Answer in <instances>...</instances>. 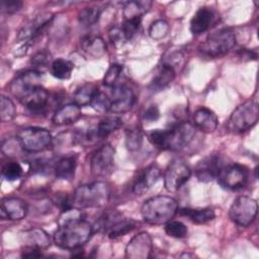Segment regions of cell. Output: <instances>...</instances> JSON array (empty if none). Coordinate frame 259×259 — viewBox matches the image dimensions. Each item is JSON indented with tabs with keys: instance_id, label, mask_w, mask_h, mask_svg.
I'll return each instance as SVG.
<instances>
[{
	"instance_id": "d6986e66",
	"label": "cell",
	"mask_w": 259,
	"mask_h": 259,
	"mask_svg": "<svg viewBox=\"0 0 259 259\" xmlns=\"http://www.w3.org/2000/svg\"><path fill=\"white\" fill-rule=\"evenodd\" d=\"M20 239L24 247L45 250L51 246L50 236L40 228H31L25 230L20 234Z\"/></svg>"
},
{
	"instance_id": "52a82bcc",
	"label": "cell",
	"mask_w": 259,
	"mask_h": 259,
	"mask_svg": "<svg viewBox=\"0 0 259 259\" xmlns=\"http://www.w3.org/2000/svg\"><path fill=\"white\" fill-rule=\"evenodd\" d=\"M19 147L25 152L36 153L48 149L53 138L51 133L42 127L28 126L21 128L16 137Z\"/></svg>"
},
{
	"instance_id": "8fae6325",
	"label": "cell",
	"mask_w": 259,
	"mask_h": 259,
	"mask_svg": "<svg viewBox=\"0 0 259 259\" xmlns=\"http://www.w3.org/2000/svg\"><path fill=\"white\" fill-rule=\"evenodd\" d=\"M219 184L229 190H238L244 187L248 180V170L240 164L224 166L217 176Z\"/></svg>"
},
{
	"instance_id": "8992f818",
	"label": "cell",
	"mask_w": 259,
	"mask_h": 259,
	"mask_svg": "<svg viewBox=\"0 0 259 259\" xmlns=\"http://www.w3.org/2000/svg\"><path fill=\"white\" fill-rule=\"evenodd\" d=\"M235 45V33L229 28H223L210 33L199 47V51L204 56L218 58L228 54Z\"/></svg>"
},
{
	"instance_id": "5b68a950",
	"label": "cell",
	"mask_w": 259,
	"mask_h": 259,
	"mask_svg": "<svg viewBox=\"0 0 259 259\" xmlns=\"http://www.w3.org/2000/svg\"><path fill=\"white\" fill-rule=\"evenodd\" d=\"M259 118V106L253 99L246 100L240 104L231 114L227 128L232 134H242L252 128Z\"/></svg>"
},
{
	"instance_id": "b9f144b4",
	"label": "cell",
	"mask_w": 259,
	"mask_h": 259,
	"mask_svg": "<svg viewBox=\"0 0 259 259\" xmlns=\"http://www.w3.org/2000/svg\"><path fill=\"white\" fill-rule=\"evenodd\" d=\"M50 54L47 52H38L37 54H35L32 59H31V64L34 67L35 71H38L41 68H46L49 63H50Z\"/></svg>"
},
{
	"instance_id": "836d02e7",
	"label": "cell",
	"mask_w": 259,
	"mask_h": 259,
	"mask_svg": "<svg viewBox=\"0 0 259 259\" xmlns=\"http://www.w3.org/2000/svg\"><path fill=\"white\" fill-rule=\"evenodd\" d=\"M143 143V134L140 127L134 126L125 133V145L130 151H137L141 148Z\"/></svg>"
},
{
	"instance_id": "bcb514c9",
	"label": "cell",
	"mask_w": 259,
	"mask_h": 259,
	"mask_svg": "<svg viewBox=\"0 0 259 259\" xmlns=\"http://www.w3.org/2000/svg\"><path fill=\"white\" fill-rule=\"evenodd\" d=\"M21 256L24 258H38L41 257V250L35 249V248H29V247H24V250L21 253Z\"/></svg>"
},
{
	"instance_id": "484cf974",
	"label": "cell",
	"mask_w": 259,
	"mask_h": 259,
	"mask_svg": "<svg viewBox=\"0 0 259 259\" xmlns=\"http://www.w3.org/2000/svg\"><path fill=\"white\" fill-rule=\"evenodd\" d=\"M178 212L181 215L188 218L191 222L195 224H205L212 221L215 217L214 210L205 207V208H181L178 209Z\"/></svg>"
},
{
	"instance_id": "8d00e7d4",
	"label": "cell",
	"mask_w": 259,
	"mask_h": 259,
	"mask_svg": "<svg viewBox=\"0 0 259 259\" xmlns=\"http://www.w3.org/2000/svg\"><path fill=\"white\" fill-rule=\"evenodd\" d=\"M170 30V26L167 21L163 19H158L152 23L149 28V34L153 39L159 40L164 38Z\"/></svg>"
},
{
	"instance_id": "9a60e30c",
	"label": "cell",
	"mask_w": 259,
	"mask_h": 259,
	"mask_svg": "<svg viewBox=\"0 0 259 259\" xmlns=\"http://www.w3.org/2000/svg\"><path fill=\"white\" fill-rule=\"evenodd\" d=\"M224 162L219 154H211L200 160L195 167V176L201 182H209L217 178L224 167Z\"/></svg>"
},
{
	"instance_id": "cb8c5ba5",
	"label": "cell",
	"mask_w": 259,
	"mask_h": 259,
	"mask_svg": "<svg viewBox=\"0 0 259 259\" xmlns=\"http://www.w3.org/2000/svg\"><path fill=\"white\" fill-rule=\"evenodd\" d=\"M174 78H175L174 67L164 63L156 73L155 77L153 78L150 84V89L155 92L161 91L164 88H166L174 80Z\"/></svg>"
},
{
	"instance_id": "d590c367",
	"label": "cell",
	"mask_w": 259,
	"mask_h": 259,
	"mask_svg": "<svg viewBox=\"0 0 259 259\" xmlns=\"http://www.w3.org/2000/svg\"><path fill=\"white\" fill-rule=\"evenodd\" d=\"M164 230L169 237L176 239L184 238L187 235V227L182 222L179 221H169L168 223L165 224Z\"/></svg>"
},
{
	"instance_id": "83f0119b",
	"label": "cell",
	"mask_w": 259,
	"mask_h": 259,
	"mask_svg": "<svg viewBox=\"0 0 259 259\" xmlns=\"http://www.w3.org/2000/svg\"><path fill=\"white\" fill-rule=\"evenodd\" d=\"M98 91L99 90L95 84L86 83L80 86L79 88H77V90L74 92L73 94L74 103H76L80 107L91 104L92 100L94 99Z\"/></svg>"
},
{
	"instance_id": "3957f363",
	"label": "cell",
	"mask_w": 259,
	"mask_h": 259,
	"mask_svg": "<svg viewBox=\"0 0 259 259\" xmlns=\"http://www.w3.org/2000/svg\"><path fill=\"white\" fill-rule=\"evenodd\" d=\"M178 212V202L175 198L167 195H156L147 199L141 213L144 221L150 225H165Z\"/></svg>"
},
{
	"instance_id": "60d3db41",
	"label": "cell",
	"mask_w": 259,
	"mask_h": 259,
	"mask_svg": "<svg viewBox=\"0 0 259 259\" xmlns=\"http://www.w3.org/2000/svg\"><path fill=\"white\" fill-rule=\"evenodd\" d=\"M90 105L96 111L106 112V111H109L110 99H109V97H107L106 94H104L101 91H98V93L96 94V96L94 97V99L92 100Z\"/></svg>"
},
{
	"instance_id": "d4e9b609",
	"label": "cell",
	"mask_w": 259,
	"mask_h": 259,
	"mask_svg": "<svg viewBox=\"0 0 259 259\" xmlns=\"http://www.w3.org/2000/svg\"><path fill=\"white\" fill-rule=\"evenodd\" d=\"M81 50L88 57L99 58L105 53L106 47L100 36L86 35L81 39Z\"/></svg>"
},
{
	"instance_id": "4fadbf2b",
	"label": "cell",
	"mask_w": 259,
	"mask_h": 259,
	"mask_svg": "<svg viewBox=\"0 0 259 259\" xmlns=\"http://www.w3.org/2000/svg\"><path fill=\"white\" fill-rule=\"evenodd\" d=\"M153 250L152 237L147 232L135 235L125 247V257L130 259H147Z\"/></svg>"
},
{
	"instance_id": "d6a6232c",
	"label": "cell",
	"mask_w": 259,
	"mask_h": 259,
	"mask_svg": "<svg viewBox=\"0 0 259 259\" xmlns=\"http://www.w3.org/2000/svg\"><path fill=\"white\" fill-rule=\"evenodd\" d=\"M16 114V108L13 101L4 95L0 98V118L2 122L11 121Z\"/></svg>"
},
{
	"instance_id": "603a6c76",
	"label": "cell",
	"mask_w": 259,
	"mask_h": 259,
	"mask_svg": "<svg viewBox=\"0 0 259 259\" xmlns=\"http://www.w3.org/2000/svg\"><path fill=\"white\" fill-rule=\"evenodd\" d=\"M214 18V12L208 7H200L190 20V31L193 34H200L206 31Z\"/></svg>"
},
{
	"instance_id": "ab89813d",
	"label": "cell",
	"mask_w": 259,
	"mask_h": 259,
	"mask_svg": "<svg viewBox=\"0 0 259 259\" xmlns=\"http://www.w3.org/2000/svg\"><path fill=\"white\" fill-rule=\"evenodd\" d=\"M141 18H135V19H126L124 20L121 29L125 36L126 40L132 39L140 30L141 27Z\"/></svg>"
},
{
	"instance_id": "e575fe53",
	"label": "cell",
	"mask_w": 259,
	"mask_h": 259,
	"mask_svg": "<svg viewBox=\"0 0 259 259\" xmlns=\"http://www.w3.org/2000/svg\"><path fill=\"white\" fill-rule=\"evenodd\" d=\"M121 72H122V66L120 64H117V63L111 64L104 74V77L102 80L103 85L109 88H113L114 86H116L117 80L119 79Z\"/></svg>"
},
{
	"instance_id": "277c9868",
	"label": "cell",
	"mask_w": 259,
	"mask_h": 259,
	"mask_svg": "<svg viewBox=\"0 0 259 259\" xmlns=\"http://www.w3.org/2000/svg\"><path fill=\"white\" fill-rule=\"evenodd\" d=\"M110 197V189L106 182L95 181L80 185L72 194V206L77 208H95L104 206Z\"/></svg>"
},
{
	"instance_id": "4dcf8cb0",
	"label": "cell",
	"mask_w": 259,
	"mask_h": 259,
	"mask_svg": "<svg viewBox=\"0 0 259 259\" xmlns=\"http://www.w3.org/2000/svg\"><path fill=\"white\" fill-rule=\"evenodd\" d=\"M136 225L137 223L132 219H120L107 230V235L110 239L123 236L135 229Z\"/></svg>"
},
{
	"instance_id": "2e32d148",
	"label": "cell",
	"mask_w": 259,
	"mask_h": 259,
	"mask_svg": "<svg viewBox=\"0 0 259 259\" xmlns=\"http://www.w3.org/2000/svg\"><path fill=\"white\" fill-rule=\"evenodd\" d=\"M27 213V205L24 200L18 197H4L1 200L0 214L3 220L20 221Z\"/></svg>"
},
{
	"instance_id": "e0dca14e",
	"label": "cell",
	"mask_w": 259,
	"mask_h": 259,
	"mask_svg": "<svg viewBox=\"0 0 259 259\" xmlns=\"http://www.w3.org/2000/svg\"><path fill=\"white\" fill-rule=\"evenodd\" d=\"M122 125V120L119 116H106L105 118H102L97 125L94 128H91L87 135L86 138L88 141H96L99 139H104L108 137L113 132L117 131Z\"/></svg>"
},
{
	"instance_id": "4316f807",
	"label": "cell",
	"mask_w": 259,
	"mask_h": 259,
	"mask_svg": "<svg viewBox=\"0 0 259 259\" xmlns=\"http://www.w3.org/2000/svg\"><path fill=\"white\" fill-rule=\"evenodd\" d=\"M76 159L74 157H64L60 159L54 168L55 175L59 179L72 180L75 176Z\"/></svg>"
},
{
	"instance_id": "f6af8a7d",
	"label": "cell",
	"mask_w": 259,
	"mask_h": 259,
	"mask_svg": "<svg viewBox=\"0 0 259 259\" xmlns=\"http://www.w3.org/2000/svg\"><path fill=\"white\" fill-rule=\"evenodd\" d=\"M159 116H160V111L156 105H151L150 107H148L143 115L144 119L150 122L156 121L159 118Z\"/></svg>"
},
{
	"instance_id": "7a4b0ae2",
	"label": "cell",
	"mask_w": 259,
	"mask_h": 259,
	"mask_svg": "<svg viewBox=\"0 0 259 259\" xmlns=\"http://www.w3.org/2000/svg\"><path fill=\"white\" fill-rule=\"evenodd\" d=\"M93 231L94 229L91 224L85 220H80L60 226L55 232L53 240L61 249L75 250L79 249L90 240Z\"/></svg>"
},
{
	"instance_id": "f35d334b",
	"label": "cell",
	"mask_w": 259,
	"mask_h": 259,
	"mask_svg": "<svg viewBox=\"0 0 259 259\" xmlns=\"http://www.w3.org/2000/svg\"><path fill=\"white\" fill-rule=\"evenodd\" d=\"M83 214L81 212V210H79V208L77 207H69L67 209H64L62 211V213L60 214L59 219H58V225L60 226H64L73 222H77L80 220H83Z\"/></svg>"
},
{
	"instance_id": "ffe728a7",
	"label": "cell",
	"mask_w": 259,
	"mask_h": 259,
	"mask_svg": "<svg viewBox=\"0 0 259 259\" xmlns=\"http://www.w3.org/2000/svg\"><path fill=\"white\" fill-rule=\"evenodd\" d=\"M48 100V91L41 85H39L31 90L29 93H27L25 96H23L19 101L28 110L32 112H40L47 106Z\"/></svg>"
},
{
	"instance_id": "ba28073f",
	"label": "cell",
	"mask_w": 259,
	"mask_h": 259,
	"mask_svg": "<svg viewBox=\"0 0 259 259\" xmlns=\"http://www.w3.org/2000/svg\"><path fill=\"white\" fill-rule=\"evenodd\" d=\"M257 201L247 195L238 196L229 209V217L233 223L240 227L250 226L257 215Z\"/></svg>"
},
{
	"instance_id": "7402d4cb",
	"label": "cell",
	"mask_w": 259,
	"mask_h": 259,
	"mask_svg": "<svg viewBox=\"0 0 259 259\" xmlns=\"http://www.w3.org/2000/svg\"><path fill=\"white\" fill-rule=\"evenodd\" d=\"M219 123L217 114L206 107H199L193 113V125L204 133L213 132Z\"/></svg>"
},
{
	"instance_id": "1f68e13d",
	"label": "cell",
	"mask_w": 259,
	"mask_h": 259,
	"mask_svg": "<svg viewBox=\"0 0 259 259\" xmlns=\"http://www.w3.org/2000/svg\"><path fill=\"white\" fill-rule=\"evenodd\" d=\"M102 9L97 6L92 7H85L81 9L78 13V19L80 23L86 26H90L94 23H96L101 15Z\"/></svg>"
},
{
	"instance_id": "30bf717a",
	"label": "cell",
	"mask_w": 259,
	"mask_h": 259,
	"mask_svg": "<svg viewBox=\"0 0 259 259\" xmlns=\"http://www.w3.org/2000/svg\"><path fill=\"white\" fill-rule=\"evenodd\" d=\"M115 150L109 144L99 147L91 156L90 170L96 177L108 176L113 169Z\"/></svg>"
},
{
	"instance_id": "5bb4252c",
	"label": "cell",
	"mask_w": 259,
	"mask_h": 259,
	"mask_svg": "<svg viewBox=\"0 0 259 259\" xmlns=\"http://www.w3.org/2000/svg\"><path fill=\"white\" fill-rule=\"evenodd\" d=\"M109 111L113 113H125L135 103L133 90L125 85H116L111 90Z\"/></svg>"
},
{
	"instance_id": "9c48e42d",
	"label": "cell",
	"mask_w": 259,
	"mask_h": 259,
	"mask_svg": "<svg viewBox=\"0 0 259 259\" xmlns=\"http://www.w3.org/2000/svg\"><path fill=\"white\" fill-rule=\"evenodd\" d=\"M191 170L182 160H172L164 173V186L169 192L179 190L190 178Z\"/></svg>"
},
{
	"instance_id": "6da1fadb",
	"label": "cell",
	"mask_w": 259,
	"mask_h": 259,
	"mask_svg": "<svg viewBox=\"0 0 259 259\" xmlns=\"http://www.w3.org/2000/svg\"><path fill=\"white\" fill-rule=\"evenodd\" d=\"M195 126L189 121H180L167 130H154L149 134L150 142L161 150L179 151L194 138Z\"/></svg>"
},
{
	"instance_id": "f546056e",
	"label": "cell",
	"mask_w": 259,
	"mask_h": 259,
	"mask_svg": "<svg viewBox=\"0 0 259 259\" xmlns=\"http://www.w3.org/2000/svg\"><path fill=\"white\" fill-rule=\"evenodd\" d=\"M74 64L65 59H56L51 64V72L54 77L61 80H66L71 77Z\"/></svg>"
},
{
	"instance_id": "74e56055",
	"label": "cell",
	"mask_w": 259,
	"mask_h": 259,
	"mask_svg": "<svg viewBox=\"0 0 259 259\" xmlns=\"http://www.w3.org/2000/svg\"><path fill=\"white\" fill-rule=\"evenodd\" d=\"M23 169L21 165L17 162H7L2 167V175L8 181H14L21 177Z\"/></svg>"
},
{
	"instance_id": "ac0fdd59",
	"label": "cell",
	"mask_w": 259,
	"mask_h": 259,
	"mask_svg": "<svg viewBox=\"0 0 259 259\" xmlns=\"http://www.w3.org/2000/svg\"><path fill=\"white\" fill-rule=\"evenodd\" d=\"M161 175L160 168L153 164L148 166L146 169L143 170V172L140 173L138 178L136 179L134 185H133V191L137 195H142L146 193L159 179Z\"/></svg>"
},
{
	"instance_id": "44dd1931",
	"label": "cell",
	"mask_w": 259,
	"mask_h": 259,
	"mask_svg": "<svg viewBox=\"0 0 259 259\" xmlns=\"http://www.w3.org/2000/svg\"><path fill=\"white\" fill-rule=\"evenodd\" d=\"M82 116L81 107L77 105L76 103H68L60 108H58L53 117L52 120L57 125H66V124H72L80 119Z\"/></svg>"
},
{
	"instance_id": "7c38bea8",
	"label": "cell",
	"mask_w": 259,
	"mask_h": 259,
	"mask_svg": "<svg viewBox=\"0 0 259 259\" xmlns=\"http://www.w3.org/2000/svg\"><path fill=\"white\" fill-rule=\"evenodd\" d=\"M40 80L41 75L38 71L30 70L23 72L12 80L10 84V91L18 100H20L35 87L39 86Z\"/></svg>"
},
{
	"instance_id": "f1b7e54d",
	"label": "cell",
	"mask_w": 259,
	"mask_h": 259,
	"mask_svg": "<svg viewBox=\"0 0 259 259\" xmlns=\"http://www.w3.org/2000/svg\"><path fill=\"white\" fill-rule=\"evenodd\" d=\"M152 5L151 1H130L126 2L123 7L124 20L141 18L149 11Z\"/></svg>"
},
{
	"instance_id": "7bdbcfd3",
	"label": "cell",
	"mask_w": 259,
	"mask_h": 259,
	"mask_svg": "<svg viewBox=\"0 0 259 259\" xmlns=\"http://www.w3.org/2000/svg\"><path fill=\"white\" fill-rule=\"evenodd\" d=\"M23 3L19 0H2L1 8L2 11L7 14H13L22 8Z\"/></svg>"
},
{
	"instance_id": "ee69618b",
	"label": "cell",
	"mask_w": 259,
	"mask_h": 259,
	"mask_svg": "<svg viewBox=\"0 0 259 259\" xmlns=\"http://www.w3.org/2000/svg\"><path fill=\"white\" fill-rule=\"evenodd\" d=\"M109 37L112 44L114 45H121L123 41H125V36L122 32L121 27H113L109 30Z\"/></svg>"
}]
</instances>
